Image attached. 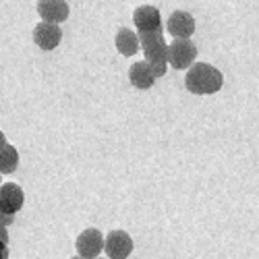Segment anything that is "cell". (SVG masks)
Here are the masks:
<instances>
[{
    "mask_svg": "<svg viewBox=\"0 0 259 259\" xmlns=\"http://www.w3.org/2000/svg\"><path fill=\"white\" fill-rule=\"evenodd\" d=\"M133 23L139 31V35L145 33H160L162 31V19H160V11L156 7H139L133 13Z\"/></svg>",
    "mask_w": 259,
    "mask_h": 259,
    "instance_id": "6",
    "label": "cell"
},
{
    "mask_svg": "<svg viewBox=\"0 0 259 259\" xmlns=\"http://www.w3.org/2000/svg\"><path fill=\"white\" fill-rule=\"evenodd\" d=\"M71 259H81V257H79V255H77V257H71Z\"/></svg>",
    "mask_w": 259,
    "mask_h": 259,
    "instance_id": "18",
    "label": "cell"
},
{
    "mask_svg": "<svg viewBox=\"0 0 259 259\" xmlns=\"http://www.w3.org/2000/svg\"><path fill=\"white\" fill-rule=\"evenodd\" d=\"M0 187H3V185H0Z\"/></svg>",
    "mask_w": 259,
    "mask_h": 259,
    "instance_id": "20",
    "label": "cell"
},
{
    "mask_svg": "<svg viewBox=\"0 0 259 259\" xmlns=\"http://www.w3.org/2000/svg\"><path fill=\"white\" fill-rule=\"evenodd\" d=\"M5 145H7V139H5V133H3V131H0V149H3Z\"/></svg>",
    "mask_w": 259,
    "mask_h": 259,
    "instance_id": "17",
    "label": "cell"
},
{
    "mask_svg": "<svg viewBox=\"0 0 259 259\" xmlns=\"http://www.w3.org/2000/svg\"><path fill=\"white\" fill-rule=\"evenodd\" d=\"M114 41H116V50H118L122 56H133V54H137V50H139V46H141L139 35H137L135 31H131L128 27L118 29Z\"/></svg>",
    "mask_w": 259,
    "mask_h": 259,
    "instance_id": "12",
    "label": "cell"
},
{
    "mask_svg": "<svg viewBox=\"0 0 259 259\" xmlns=\"http://www.w3.org/2000/svg\"><path fill=\"white\" fill-rule=\"evenodd\" d=\"M222 83H224L222 73L207 62L193 64L185 77V88L191 94H197V96H207V94L220 92Z\"/></svg>",
    "mask_w": 259,
    "mask_h": 259,
    "instance_id": "1",
    "label": "cell"
},
{
    "mask_svg": "<svg viewBox=\"0 0 259 259\" xmlns=\"http://www.w3.org/2000/svg\"><path fill=\"white\" fill-rule=\"evenodd\" d=\"M98 259H102V257H98Z\"/></svg>",
    "mask_w": 259,
    "mask_h": 259,
    "instance_id": "19",
    "label": "cell"
},
{
    "mask_svg": "<svg viewBox=\"0 0 259 259\" xmlns=\"http://www.w3.org/2000/svg\"><path fill=\"white\" fill-rule=\"evenodd\" d=\"M104 251L108 259H126L133 251V239L124 230H112L104 241Z\"/></svg>",
    "mask_w": 259,
    "mask_h": 259,
    "instance_id": "5",
    "label": "cell"
},
{
    "mask_svg": "<svg viewBox=\"0 0 259 259\" xmlns=\"http://www.w3.org/2000/svg\"><path fill=\"white\" fill-rule=\"evenodd\" d=\"M13 222H15V215H11V213H5V211H0V226L9 228Z\"/></svg>",
    "mask_w": 259,
    "mask_h": 259,
    "instance_id": "14",
    "label": "cell"
},
{
    "mask_svg": "<svg viewBox=\"0 0 259 259\" xmlns=\"http://www.w3.org/2000/svg\"><path fill=\"white\" fill-rule=\"evenodd\" d=\"M0 259H9V247L5 243H0Z\"/></svg>",
    "mask_w": 259,
    "mask_h": 259,
    "instance_id": "16",
    "label": "cell"
},
{
    "mask_svg": "<svg viewBox=\"0 0 259 259\" xmlns=\"http://www.w3.org/2000/svg\"><path fill=\"white\" fill-rule=\"evenodd\" d=\"M166 27L175 39H189L195 31V19L185 11H175L170 15Z\"/></svg>",
    "mask_w": 259,
    "mask_h": 259,
    "instance_id": "8",
    "label": "cell"
},
{
    "mask_svg": "<svg viewBox=\"0 0 259 259\" xmlns=\"http://www.w3.org/2000/svg\"><path fill=\"white\" fill-rule=\"evenodd\" d=\"M0 243L9 245V230H7L5 226H0Z\"/></svg>",
    "mask_w": 259,
    "mask_h": 259,
    "instance_id": "15",
    "label": "cell"
},
{
    "mask_svg": "<svg viewBox=\"0 0 259 259\" xmlns=\"http://www.w3.org/2000/svg\"><path fill=\"white\" fill-rule=\"evenodd\" d=\"M128 79H131V83L137 90H149L156 83V75L145 60H137L131 64V69H128Z\"/></svg>",
    "mask_w": 259,
    "mask_h": 259,
    "instance_id": "11",
    "label": "cell"
},
{
    "mask_svg": "<svg viewBox=\"0 0 259 259\" xmlns=\"http://www.w3.org/2000/svg\"><path fill=\"white\" fill-rule=\"evenodd\" d=\"M62 39V29L54 23H37L33 29V41L41 50H54Z\"/></svg>",
    "mask_w": 259,
    "mask_h": 259,
    "instance_id": "10",
    "label": "cell"
},
{
    "mask_svg": "<svg viewBox=\"0 0 259 259\" xmlns=\"http://www.w3.org/2000/svg\"><path fill=\"white\" fill-rule=\"evenodd\" d=\"M23 201H25V193L19 185L5 183L0 187V211L15 215L21 207H23Z\"/></svg>",
    "mask_w": 259,
    "mask_h": 259,
    "instance_id": "7",
    "label": "cell"
},
{
    "mask_svg": "<svg viewBox=\"0 0 259 259\" xmlns=\"http://www.w3.org/2000/svg\"><path fill=\"white\" fill-rule=\"evenodd\" d=\"M197 58V46L191 39H175L168 46V64L175 69H191Z\"/></svg>",
    "mask_w": 259,
    "mask_h": 259,
    "instance_id": "3",
    "label": "cell"
},
{
    "mask_svg": "<svg viewBox=\"0 0 259 259\" xmlns=\"http://www.w3.org/2000/svg\"><path fill=\"white\" fill-rule=\"evenodd\" d=\"M104 236L98 228H88L83 230L77 241H75V247H77V253L81 259H98L100 257V251L104 249Z\"/></svg>",
    "mask_w": 259,
    "mask_h": 259,
    "instance_id": "4",
    "label": "cell"
},
{
    "mask_svg": "<svg viewBox=\"0 0 259 259\" xmlns=\"http://www.w3.org/2000/svg\"><path fill=\"white\" fill-rule=\"evenodd\" d=\"M69 3H64V0H41V3H37V13L44 19V23H62L69 19Z\"/></svg>",
    "mask_w": 259,
    "mask_h": 259,
    "instance_id": "9",
    "label": "cell"
},
{
    "mask_svg": "<svg viewBox=\"0 0 259 259\" xmlns=\"http://www.w3.org/2000/svg\"><path fill=\"white\" fill-rule=\"evenodd\" d=\"M17 164H19L17 147L7 143L3 149H0V172H3V175H11V172L17 170Z\"/></svg>",
    "mask_w": 259,
    "mask_h": 259,
    "instance_id": "13",
    "label": "cell"
},
{
    "mask_svg": "<svg viewBox=\"0 0 259 259\" xmlns=\"http://www.w3.org/2000/svg\"><path fill=\"white\" fill-rule=\"evenodd\" d=\"M139 41H141V50L145 54V62L152 67L156 79L162 77L168 67V44L164 41L162 31L139 35Z\"/></svg>",
    "mask_w": 259,
    "mask_h": 259,
    "instance_id": "2",
    "label": "cell"
}]
</instances>
